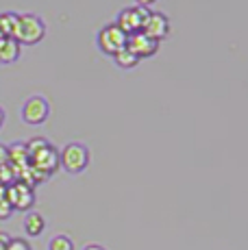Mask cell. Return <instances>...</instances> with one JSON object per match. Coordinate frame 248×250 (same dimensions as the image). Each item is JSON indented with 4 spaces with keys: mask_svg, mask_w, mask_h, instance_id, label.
<instances>
[{
    "mask_svg": "<svg viewBox=\"0 0 248 250\" xmlns=\"http://www.w3.org/2000/svg\"><path fill=\"white\" fill-rule=\"evenodd\" d=\"M135 2H137V7H148V4H152V2H155V0H135Z\"/></svg>",
    "mask_w": 248,
    "mask_h": 250,
    "instance_id": "7402d4cb",
    "label": "cell"
},
{
    "mask_svg": "<svg viewBox=\"0 0 248 250\" xmlns=\"http://www.w3.org/2000/svg\"><path fill=\"white\" fill-rule=\"evenodd\" d=\"M28 163H31L33 167H37L40 172H44V174L50 176L52 172L61 166V157H59V150H57L52 144H48L46 148L33 152V155L28 157Z\"/></svg>",
    "mask_w": 248,
    "mask_h": 250,
    "instance_id": "8992f818",
    "label": "cell"
},
{
    "mask_svg": "<svg viewBox=\"0 0 248 250\" xmlns=\"http://www.w3.org/2000/svg\"><path fill=\"white\" fill-rule=\"evenodd\" d=\"M2 40H4V35H2V33H0V44H2Z\"/></svg>",
    "mask_w": 248,
    "mask_h": 250,
    "instance_id": "d4e9b609",
    "label": "cell"
},
{
    "mask_svg": "<svg viewBox=\"0 0 248 250\" xmlns=\"http://www.w3.org/2000/svg\"><path fill=\"white\" fill-rule=\"evenodd\" d=\"M126 40H128V35L122 31L120 26H118L116 22L104 24V26L98 31V46H100V50L107 52V55H111V57L116 55L120 48L126 46Z\"/></svg>",
    "mask_w": 248,
    "mask_h": 250,
    "instance_id": "3957f363",
    "label": "cell"
},
{
    "mask_svg": "<svg viewBox=\"0 0 248 250\" xmlns=\"http://www.w3.org/2000/svg\"><path fill=\"white\" fill-rule=\"evenodd\" d=\"M142 31L146 35H150L152 40L159 42L161 37L168 35L170 31V20L164 11H148L146 9V16H144V24H142Z\"/></svg>",
    "mask_w": 248,
    "mask_h": 250,
    "instance_id": "52a82bcc",
    "label": "cell"
},
{
    "mask_svg": "<svg viewBox=\"0 0 248 250\" xmlns=\"http://www.w3.org/2000/svg\"><path fill=\"white\" fill-rule=\"evenodd\" d=\"M20 115L26 124H44L50 115V104L44 96L33 94L24 100V104H22V109H20Z\"/></svg>",
    "mask_w": 248,
    "mask_h": 250,
    "instance_id": "277c9868",
    "label": "cell"
},
{
    "mask_svg": "<svg viewBox=\"0 0 248 250\" xmlns=\"http://www.w3.org/2000/svg\"><path fill=\"white\" fill-rule=\"evenodd\" d=\"M2 163H9V146L0 144V166H2Z\"/></svg>",
    "mask_w": 248,
    "mask_h": 250,
    "instance_id": "ffe728a7",
    "label": "cell"
},
{
    "mask_svg": "<svg viewBox=\"0 0 248 250\" xmlns=\"http://www.w3.org/2000/svg\"><path fill=\"white\" fill-rule=\"evenodd\" d=\"M2 122H4V111H2V107H0V126H2Z\"/></svg>",
    "mask_w": 248,
    "mask_h": 250,
    "instance_id": "cb8c5ba5",
    "label": "cell"
},
{
    "mask_svg": "<svg viewBox=\"0 0 248 250\" xmlns=\"http://www.w3.org/2000/svg\"><path fill=\"white\" fill-rule=\"evenodd\" d=\"M20 46L16 37H4L0 44V63H13L20 57Z\"/></svg>",
    "mask_w": 248,
    "mask_h": 250,
    "instance_id": "8fae6325",
    "label": "cell"
},
{
    "mask_svg": "<svg viewBox=\"0 0 248 250\" xmlns=\"http://www.w3.org/2000/svg\"><path fill=\"white\" fill-rule=\"evenodd\" d=\"M48 144H50V142H48L46 137H33V139H28V142H26L28 155H33V152H37V150H41V148H46Z\"/></svg>",
    "mask_w": 248,
    "mask_h": 250,
    "instance_id": "e0dca14e",
    "label": "cell"
},
{
    "mask_svg": "<svg viewBox=\"0 0 248 250\" xmlns=\"http://www.w3.org/2000/svg\"><path fill=\"white\" fill-rule=\"evenodd\" d=\"M83 250H104V248L100 246V244H87V246H85Z\"/></svg>",
    "mask_w": 248,
    "mask_h": 250,
    "instance_id": "603a6c76",
    "label": "cell"
},
{
    "mask_svg": "<svg viewBox=\"0 0 248 250\" xmlns=\"http://www.w3.org/2000/svg\"><path fill=\"white\" fill-rule=\"evenodd\" d=\"M144 16H146V9L144 7H137V4H133V7H124L122 11L118 13L116 24L122 28L124 33H126V35H131V33L142 31Z\"/></svg>",
    "mask_w": 248,
    "mask_h": 250,
    "instance_id": "ba28073f",
    "label": "cell"
},
{
    "mask_svg": "<svg viewBox=\"0 0 248 250\" xmlns=\"http://www.w3.org/2000/svg\"><path fill=\"white\" fill-rule=\"evenodd\" d=\"M11 213H13V207L9 205V200L7 198L0 200V220H7Z\"/></svg>",
    "mask_w": 248,
    "mask_h": 250,
    "instance_id": "d6986e66",
    "label": "cell"
},
{
    "mask_svg": "<svg viewBox=\"0 0 248 250\" xmlns=\"http://www.w3.org/2000/svg\"><path fill=\"white\" fill-rule=\"evenodd\" d=\"M4 198L9 200L13 211H26L35 203V191H33V187L26 185V183L16 181L7 187V196H4Z\"/></svg>",
    "mask_w": 248,
    "mask_h": 250,
    "instance_id": "5b68a950",
    "label": "cell"
},
{
    "mask_svg": "<svg viewBox=\"0 0 248 250\" xmlns=\"http://www.w3.org/2000/svg\"><path fill=\"white\" fill-rule=\"evenodd\" d=\"M126 48L137 57V59H142V57L155 55L157 48H159V42L152 40L150 35H146L144 31H137V33H131V35H128Z\"/></svg>",
    "mask_w": 248,
    "mask_h": 250,
    "instance_id": "9c48e42d",
    "label": "cell"
},
{
    "mask_svg": "<svg viewBox=\"0 0 248 250\" xmlns=\"http://www.w3.org/2000/svg\"><path fill=\"white\" fill-rule=\"evenodd\" d=\"M46 229V220L41 213H37V211H28L26 218H24V230L26 235H31V237H40L41 233H44Z\"/></svg>",
    "mask_w": 248,
    "mask_h": 250,
    "instance_id": "7c38bea8",
    "label": "cell"
},
{
    "mask_svg": "<svg viewBox=\"0 0 248 250\" xmlns=\"http://www.w3.org/2000/svg\"><path fill=\"white\" fill-rule=\"evenodd\" d=\"M18 22H20V13L2 11V13H0V33H2L4 37H16Z\"/></svg>",
    "mask_w": 248,
    "mask_h": 250,
    "instance_id": "4fadbf2b",
    "label": "cell"
},
{
    "mask_svg": "<svg viewBox=\"0 0 248 250\" xmlns=\"http://www.w3.org/2000/svg\"><path fill=\"white\" fill-rule=\"evenodd\" d=\"M61 166L70 174H79L89 166V148L81 142H68L59 150Z\"/></svg>",
    "mask_w": 248,
    "mask_h": 250,
    "instance_id": "6da1fadb",
    "label": "cell"
},
{
    "mask_svg": "<svg viewBox=\"0 0 248 250\" xmlns=\"http://www.w3.org/2000/svg\"><path fill=\"white\" fill-rule=\"evenodd\" d=\"M7 250H31V244H28L26 239H22V237H11Z\"/></svg>",
    "mask_w": 248,
    "mask_h": 250,
    "instance_id": "ac0fdd59",
    "label": "cell"
},
{
    "mask_svg": "<svg viewBox=\"0 0 248 250\" xmlns=\"http://www.w3.org/2000/svg\"><path fill=\"white\" fill-rule=\"evenodd\" d=\"M113 59H116V63L120 65V68H124V70H128V68H135V65H137V61H140L135 55H133L131 50H128L126 46L120 48V50H118L116 55H113Z\"/></svg>",
    "mask_w": 248,
    "mask_h": 250,
    "instance_id": "5bb4252c",
    "label": "cell"
},
{
    "mask_svg": "<svg viewBox=\"0 0 248 250\" xmlns=\"http://www.w3.org/2000/svg\"><path fill=\"white\" fill-rule=\"evenodd\" d=\"M48 250H74V242L68 235H55L48 244Z\"/></svg>",
    "mask_w": 248,
    "mask_h": 250,
    "instance_id": "2e32d148",
    "label": "cell"
},
{
    "mask_svg": "<svg viewBox=\"0 0 248 250\" xmlns=\"http://www.w3.org/2000/svg\"><path fill=\"white\" fill-rule=\"evenodd\" d=\"M9 242H11V237H9L7 233H0V250H7Z\"/></svg>",
    "mask_w": 248,
    "mask_h": 250,
    "instance_id": "44dd1931",
    "label": "cell"
},
{
    "mask_svg": "<svg viewBox=\"0 0 248 250\" xmlns=\"http://www.w3.org/2000/svg\"><path fill=\"white\" fill-rule=\"evenodd\" d=\"M46 35V24L35 13H20V22H18L16 40L20 44H37Z\"/></svg>",
    "mask_w": 248,
    "mask_h": 250,
    "instance_id": "7a4b0ae2",
    "label": "cell"
},
{
    "mask_svg": "<svg viewBox=\"0 0 248 250\" xmlns=\"http://www.w3.org/2000/svg\"><path fill=\"white\" fill-rule=\"evenodd\" d=\"M28 148H26V142H16L9 146V163H11L16 170L28 166Z\"/></svg>",
    "mask_w": 248,
    "mask_h": 250,
    "instance_id": "30bf717a",
    "label": "cell"
},
{
    "mask_svg": "<svg viewBox=\"0 0 248 250\" xmlns=\"http://www.w3.org/2000/svg\"><path fill=\"white\" fill-rule=\"evenodd\" d=\"M16 181H18V170L11 166V163H2V166H0V185L9 187Z\"/></svg>",
    "mask_w": 248,
    "mask_h": 250,
    "instance_id": "9a60e30c",
    "label": "cell"
}]
</instances>
